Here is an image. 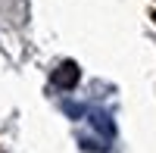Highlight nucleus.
I'll return each mask as SVG.
<instances>
[{"instance_id": "1", "label": "nucleus", "mask_w": 156, "mask_h": 153, "mask_svg": "<svg viewBox=\"0 0 156 153\" xmlns=\"http://www.w3.org/2000/svg\"><path fill=\"white\" fill-rule=\"evenodd\" d=\"M78 66L75 62H62V66H56V72H53V84L56 87H75L78 84Z\"/></svg>"}]
</instances>
